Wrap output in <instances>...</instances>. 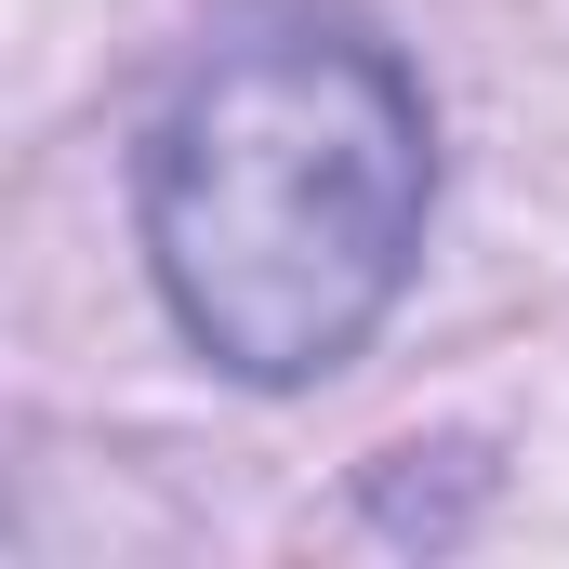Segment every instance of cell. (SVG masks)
Instances as JSON below:
<instances>
[{"label":"cell","mask_w":569,"mask_h":569,"mask_svg":"<svg viewBox=\"0 0 569 569\" xmlns=\"http://www.w3.org/2000/svg\"><path fill=\"white\" fill-rule=\"evenodd\" d=\"M133 212L172 331L226 385H318L411 291L437 212L425 80L358 13L252 0L146 120Z\"/></svg>","instance_id":"cell-1"}]
</instances>
